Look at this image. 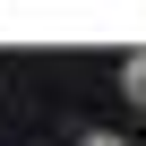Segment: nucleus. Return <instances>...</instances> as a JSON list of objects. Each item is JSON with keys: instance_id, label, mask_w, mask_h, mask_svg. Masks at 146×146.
Segmentation results:
<instances>
[{"instance_id": "1", "label": "nucleus", "mask_w": 146, "mask_h": 146, "mask_svg": "<svg viewBox=\"0 0 146 146\" xmlns=\"http://www.w3.org/2000/svg\"><path fill=\"white\" fill-rule=\"evenodd\" d=\"M120 95H129V103H146V52H129V60H120Z\"/></svg>"}, {"instance_id": "2", "label": "nucleus", "mask_w": 146, "mask_h": 146, "mask_svg": "<svg viewBox=\"0 0 146 146\" xmlns=\"http://www.w3.org/2000/svg\"><path fill=\"white\" fill-rule=\"evenodd\" d=\"M78 146H129V137H112V129H95V137H78Z\"/></svg>"}]
</instances>
